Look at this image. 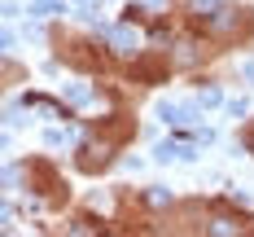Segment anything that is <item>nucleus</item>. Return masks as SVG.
<instances>
[{
  "label": "nucleus",
  "mask_w": 254,
  "mask_h": 237,
  "mask_svg": "<svg viewBox=\"0 0 254 237\" xmlns=\"http://www.w3.org/2000/svg\"><path fill=\"white\" fill-rule=\"evenodd\" d=\"M136 40H140V35H136L131 26H119V31H114V44H119V49H136Z\"/></svg>",
  "instance_id": "1"
},
{
  "label": "nucleus",
  "mask_w": 254,
  "mask_h": 237,
  "mask_svg": "<svg viewBox=\"0 0 254 237\" xmlns=\"http://www.w3.org/2000/svg\"><path fill=\"white\" fill-rule=\"evenodd\" d=\"M145 202H149L153 211H162V207H167V202H171V198H167L162 189H149V193H145Z\"/></svg>",
  "instance_id": "2"
}]
</instances>
